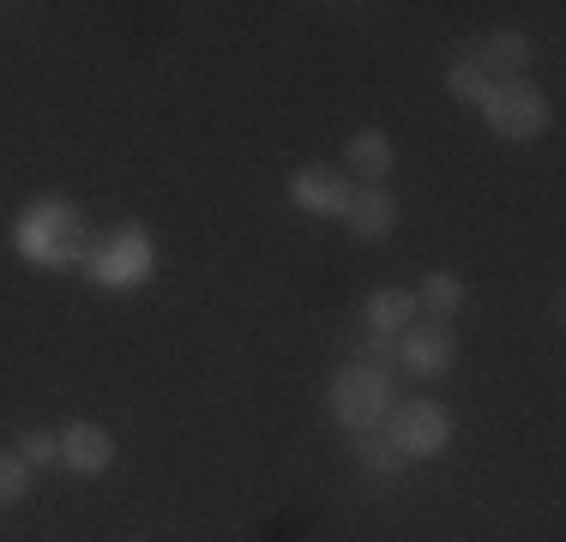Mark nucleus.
<instances>
[{
    "instance_id": "obj_13",
    "label": "nucleus",
    "mask_w": 566,
    "mask_h": 542,
    "mask_svg": "<svg viewBox=\"0 0 566 542\" xmlns=\"http://www.w3.org/2000/svg\"><path fill=\"white\" fill-rule=\"evenodd\" d=\"M403 465H410V458H403L398 446L386 440V434H361V440H356V470H361V477H374V482H398V477H403Z\"/></svg>"
},
{
    "instance_id": "obj_3",
    "label": "nucleus",
    "mask_w": 566,
    "mask_h": 542,
    "mask_svg": "<svg viewBox=\"0 0 566 542\" xmlns=\"http://www.w3.org/2000/svg\"><path fill=\"white\" fill-rule=\"evenodd\" d=\"M157 271V248L139 223H120L109 241H97L85 260V278L103 283V290H139L145 278Z\"/></svg>"
},
{
    "instance_id": "obj_10",
    "label": "nucleus",
    "mask_w": 566,
    "mask_h": 542,
    "mask_svg": "<svg viewBox=\"0 0 566 542\" xmlns=\"http://www.w3.org/2000/svg\"><path fill=\"white\" fill-rule=\"evenodd\" d=\"M392 139H386L380 127H368V133H356V139L344 145V169L349 175H361V187H386V175H392Z\"/></svg>"
},
{
    "instance_id": "obj_6",
    "label": "nucleus",
    "mask_w": 566,
    "mask_h": 542,
    "mask_svg": "<svg viewBox=\"0 0 566 542\" xmlns=\"http://www.w3.org/2000/svg\"><path fill=\"white\" fill-rule=\"evenodd\" d=\"M452 362H458V344L440 320H416L410 332H398V368L403 374L440 379V374H452Z\"/></svg>"
},
{
    "instance_id": "obj_15",
    "label": "nucleus",
    "mask_w": 566,
    "mask_h": 542,
    "mask_svg": "<svg viewBox=\"0 0 566 542\" xmlns=\"http://www.w3.org/2000/svg\"><path fill=\"white\" fill-rule=\"evenodd\" d=\"M447 91H452V97L458 103H489V91H494V79L489 73H482V66H476V54H470V61H452L447 66Z\"/></svg>"
},
{
    "instance_id": "obj_4",
    "label": "nucleus",
    "mask_w": 566,
    "mask_h": 542,
    "mask_svg": "<svg viewBox=\"0 0 566 542\" xmlns=\"http://www.w3.org/2000/svg\"><path fill=\"white\" fill-rule=\"evenodd\" d=\"M482 121H489L501 139L524 145V139H543L548 121H555V108H548V97L531 85V79H501V85L489 91V103H482Z\"/></svg>"
},
{
    "instance_id": "obj_2",
    "label": "nucleus",
    "mask_w": 566,
    "mask_h": 542,
    "mask_svg": "<svg viewBox=\"0 0 566 542\" xmlns=\"http://www.w3.org/2000/svg\"><path fill=\"white\" fill-rule=\"evenodd\" d=\"M332 416H338V428H349L361 440V434H380L386 428V416L398 410V386H392V374H374V368H361V362H349V368L332 379Z\"/></svg>"
},
{
    "instance_id": "obj_17",
    "label": "nucleus",
    "mask_w": 566,
    "mask_h": 542,
    "mask_svg": "<svg viewBox=\"0 0 566 542\" xmlns=\"http://www.w3.org/2000/svg\"><path fill=\"white\" fill-rule=\"evenodd\" d=\"M31 494V470H24L19 452H0V507H19Z\"/></svg>"
},
{
    "instance_id": "obj_18",
    "label": "nucleus",
    "mask_w": 566,
    "mask_h": 542,
    "mask_svg": "<svg viewBox=\"0 0 566 542\" xmlns=\"http://www.w3.org/2000/svg\"><path fill=\"white\" fill-rule=\"evenodd\" d=\"M361 368L392 374V368H398V337H380V332H368V337H361Z\"/></svg>"
},
{
    "instance_id": "obj_14",
    "label": "nucleus",
    "mask_w": 566,
    "mask_h": 542,
    "mask_svg": "<svg viewBox=\"0 0 566 542\" xmlns=\"http://www.w3.org/2000/svg\"><path fill=\"white\" fill-rule=\"evenodd\" d=\"M416 308H428V314L447 325L458 308H464V278H458V271H428L422 290H416Z\"/></svg>"
},
{
    "instance_id": "obj_1",
    "label": "nucleus",
    "mask_w": 566,
    "mask_h": 542,
    "mask_svg": "<svg viewBox=\"0 0 566 542\" xmlns=\"http://www.w3.org/2000/svg\"><path fill=\"white\" fill-rule=\"evenodd\" d=\"M12 248H19L31 265H43V271H73V265L91 260L97 241H91V223H85V211H78L73 199L49 194L12 223Z\"/></svg>"
},
{
    "instance_id": "obj_12",
    "label": "nucleus",
    "mask_w": 566,
    "mask_h": 542,
    "mask_svg": "<svg viewBox=\"0 0 566 542\" xmlns=\"http://www.w3.org/2000/svg\"><path fill=\"white\" fill-rule=\"evenodd\" d=\"M524 61H531V37H524V31H494L489 43H482V54H476V66H482L489 79H494V73L518 79Z\"/></svg>"
},
{
    "instance_id": "obj_9",
    "label": "nucleus",
    "mask_w": 566,
    "mask_h": 542,
    "mask_svg": "<svg viewBox=\"0 0 566 542\" xmlns=\"http://www.w3.org/2000/svg\"><path fill=\"white\" fill-rule=\"evenodd\" d=\"M344 229L356 241H386L398 229L392 194H386V187H356V194H349V206H344Z\"/></svg>"
},
{
    "instance_id": "obj_11",
    "label": "nucleus",
    "mask_w": 566,
    "mask_h": 542,
    "mask_svg": "<svg viewBox=\"0 0 566 542\" xmlns=\"http://www.w3.org/2000/svg\"><path fill=\"white\" fill-rule=\"evenodd\" d=\"M416 320H422V308H416V290H374V295H368V332L398 337V332H410Z\"/></svg>"
},
{
    "instance_id": "obj_5",
    "label": "nucleus",
    "mask_w": 566,
    "mask_h": 542,
    "mask_svg": "<svg viewBox=\"0 0 566 542\" xmlns=\"http://www.w3.org/2000/svg\"><path fill=\"white\" fill-rule=\"evenodd\" d=\"M386 440L398 446L403 458H440L452 446V416L440 410L434 398H398V410L386 416Z\"/></svg>"
},
{
    "instance_id": "obj_16",
    "label": "nucleus",
    "mask_w": 566,
    "mask_h": 542,
    "mask_svg": "<svg viewBox=\"0 0 566 542\" xmlns=\"http://www.w3.org/2000/svg\"><path fill=\"white\" fill-rule=\"evenodd\" d=\"M19 458H24V470H49V465H61V434L31 428V434L19 440Z\"/></svg>"
},
{
    "instance_id": "obj_8",
    "label": "nucleus",
    "mask_w": 566,
    "mask_h": 542,
    "mask_svg": "<svg viewBox=\"0 0 566 542\" xmlns=\"http://www.w3.org/2000/svg\"><path fill=\"white\" fill-rule=\"evenodd\" d=\"M61 465L73 470V477H103V470L115 465V440L103 423H73L61 428Z\"/></svg>"
},
{
    "instance_id": "obj_7",
    "label": "nucleus",
    "mask_w": 566,
    "mask_h": 542,
    "mask_svg": "<svg viewBox=\"0 0 566 542\" xmlns=\"http://www.w3.org/2000/svg\"><path fill=\"white\" fill-rule=\"evenodd\" d=\"M349 194H356L349 175L332 169V163H307V169L290 175V206H302L307 217H344Z\"/></svg>"
}]
</instances>
